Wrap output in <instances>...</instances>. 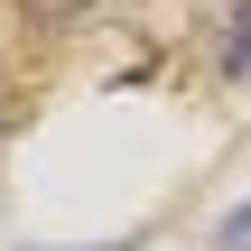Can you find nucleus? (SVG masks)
Segmentation results:
<instances>
[{
  "label": "nucleus",
  "mask_w": 251,
  "mask_h": 251,
  "mask_svg": "<svg viewBox=\"0 0 251 251\" xmlns=\"http://www.w3.org/2000/svg\"><path fill=\"white\" fill-rule=\"evenodd\" d=\"M233 28H242V37H233V56H224V65H233V75H251V9L233 19Z\"/></svg>",
  "instance_id": "nucleus-1"
}]
</instances>
